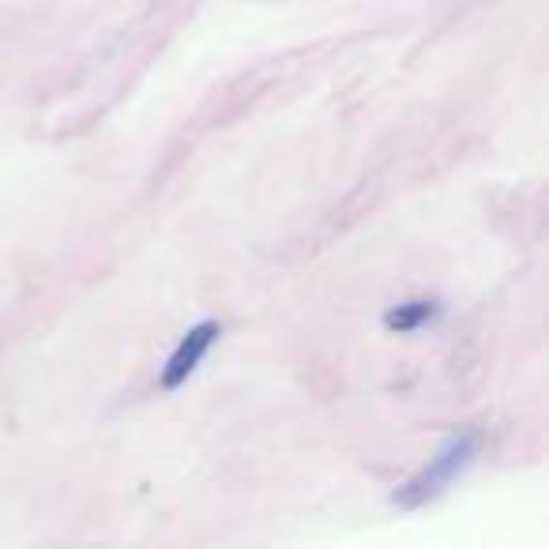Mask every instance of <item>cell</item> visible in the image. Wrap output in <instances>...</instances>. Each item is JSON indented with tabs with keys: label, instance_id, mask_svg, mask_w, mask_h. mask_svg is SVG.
I'll list each match as a JSON object with an SVG mask.
<instances>
[{
	"label": "cell",
	"instance_id": "cell-1",
	"mask_svg": "<svg viewBox=\"0 0 549 549\" xmlns=\"http://www.w3.org/2000/svg\"><path fill=\"white\" fill-rule=\"evenodd\" d=\"M474 448H478V433H463L459 440H452L437 459H429L425 471H418L407 486L395 493V504H399V508H418V504L433 501L440 489L448 486L455 474L467 467V459L474 455Z\"/></svg>",
	"mask_w": 549,
	"mask_h": 549
},
{
	"label": "cell",
	"instance_id": "cell-2",
	"mask_svg": "<svg viewBox=\"0 0 549 549\" xmlns=\"http://www.w3.org/2000/svg\"><path fill=\"white\" fill-rule=\"evenodd\" d=\"M219 339V324L215 320H204V324H196V328L181 339V346L173 350V358L166 361V369H162V388H181L185 380L196 373V365H200V358H204L207 350H211V343Z\"/></svg>",
	"mask_w": 549,
	"mask_h": 549
},
{
	"label": "cell",
	"instance_id": "cell-3",
	"mask_svg": "<svg viewBox=\"0 0 549 549\" xmlns=\"http://www.w3.org/2000/svg\"><path fill=\"white\" fill-rule=\"evenodd\" d=\"M437 316V305L433 301H410V305H395L384 313V328L392 331H414L422 328L425 320H433Z\"/></svg>",
	"mask_w": 549,
	"mask_h": 549
}]
</instances>
